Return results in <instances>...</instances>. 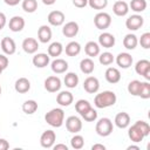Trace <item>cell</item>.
<instances>
[{
    "mask_svg": "<svg viewBox=\"0 0 150 150\" xmlns=\"http://www.w3.org/2000/svg\"><path fill=\"white\" fill-rule=\"evenodd\" d=\"M98 60H100V63H101V64H103V66H109V64H111V63L114 62V55H112L111 53H109V52H104V53H102V54L100 55Z\"/></svg>",
    "mask_w": 150,
    "mask_h": 150,
    "instance_id": "39",
    "label": "cell"
},
{
    "mask_svg": "<svg viewBox=\"0 0 150 150\" xmlns=\"http://www.w3.org/2000/svg\"><path fill=\"white\" fill-rule=\"evenodd\" d=\"M73 100H74V96L70 91H61L60 94H57L56 96V102L62 105V107H68L73 103Z\"/></svg>",
    "mask_w": 150,
    "mask_h": 150,
    "instance_id": "21",
    "label": "cell"
},
{
    "mask_svg": "<svg viewBox=\"0 0 150 150\" xmlns=\"http://www.w3.org/2000/svg\"><path fill=\"white\" fill-rule=\"evenodd\" d=\"M66 128L71 134H77L82 129V122L77 116H69L66 120Z\"/></svg>",
    "mask_w": 150,
    "mask_h": 150,
    "instance_id": "7",
    "label": "cell"
},
{
    "mask_svg": "<svg viewBox=\"0 0 150 150\" xmlns=\"http://www.w3.org/2000/svg\"><path fill=\"white\" fill-rule=\"evenodd\" d=\"M14 88L19 94H25L30 89V82L26 77H20V79H18L15 81Z\"/></svg>",
    "mask_w": 150,
    "mask_h": 150,
    "instance_id": "26",
    "label": "cell"
},
{
    "mask_svg": "<svg viewBox=\"0 0 150 150\" xmlns=\"http://www.w3.org/2000/svg\"><path fill=\"white\" fill-rule=\"evenodd\" d=\"M104 76H105V80H107L109 83H111V84L117 83V82L121 80V73H120V70H118L117 68H115V67H109V68L105 70Z\"/></svg>",
    "mask_w": 150,
    "mask_h": 150,
    "instance_id": "19",
    "label": "cell"
},
{
    "mask_svg": "<svg viewBox=\"0 0 150 150\" xmlns=\"http://www.w3.org/2000/svg\"><path fill=\"white\" fill-rule=\"evenodd\" d=\"M91 150H105V146L103 144H94L91 146Z\"/></svg>",
    "mask_w": 150,
    "mask_h": 150,
    "instance_id": "51",
    "label": "cell"
},
{
    "mask_svg": "<svg viewBox=\"0 0 150 150\" xmlns=\"http://www.w3.org/2000/svg\"><path fill=\"white\" fill-rule=\"evenodd\" d=\"M135 124L139 128V130L142 131V134L144 135V137H148L150 135V125L146 122H144V121H136Z\"/></svg>",
    "mask_w": 150,
    "mask_h": 150,
    "instance_id": "43",
    "label": "cell"
},
{
    "mask_svg": "<svg viewBox=\"0 0 150 150\" xmlns=\"http://www.w3.org/2000/svg\"><path fill=\"white\" fill-rule=\"evenodd\" d=\"M116 63L118 64V67L127 69L132 64V56L129 53H120L116 57Z\"/></svg>",
    "mask_w": 150,
    "mask_h": 150,
    "instance_id": "18",
    "label": "cell"
},
{
    "mask_svg": "<svg viewBox=\"0 0 150 150\" xmlns=\"http://www.w3.org/2000/svg\"><path fill=\"white\" fill-rule=\"evenodd\" d=\"M70 145L73 149L75 150H80L83 148L84 145V138L81 136V135H75L74 137H71L70 139Z\"/></svg>",
    "mask_w": 150,
    "mask_h": 150,
    "instance_id": "38",
    "label": "cell"
},
{
    "mask_svg": "<svg viewBox=\"0 0 150 150\" xmlns=\"http://www.w3.org/2000/svg\"><path fill=\"white\" fill-rule=\"evenodd\" d=\"M22 9L26 13H34L38 9V1L36 0H23Z\"/></svg>",
    "mask_w": 150,
    "mask_h": 150,
    "instance_id": "35",
    "label": "cell"
},
{
    "mask_svg": "<svg viewBox=\"0 0 150 150\" xmlns=\"http://www.w3.org/2000/svg\"><path fill=\"white\" fill-rule=\"evenodd\" d=\"M81 52V46L76 41H71L66 46V54L68 56H76Z\"/></svg>",
    "mask_w": 150,
    "mask_h": 150,
    "instance_id": "31",
    "label": "cell"
},
{
    "mask_svg": "<svg viewBox=\"0 0 150 150\" xmlns=\"http://www.w3.org/2000/svg\"><path fill=\"white\" fill-rule=\"evenodd\" d=\"M139 43H141V46L144 49H149L150 48V33L149 32H146V33H144V34L141 35Z\"/></svg>",
    "mask_w": 150,
    "mask_h": 150,
    "instance_id": "44",
    "label": "cell"
},
{
    "mask_svg": "<svg viewBox=\"0 0 150 150\" xmlns=\"http://www.w3.org/2000/svg\"><path fill=\"white\" fill-rule=\"evenodd\" d=\"M82 116V118L84 120V121H87V122H94L96 118H97V111L94 109V108H89L84 114H82L81 115Z\"/></svg>",
    "mask_w": 150,
    "mask_h": 150,
    "instance_id": "41",
    "label": "cell"
},
{
    "mask_svg": "<svg viewBox=\"0 0 150 150\" xmlns=\"http://www.w3.org/2000/svg\"><path fill=\"white\" fill-rule=\"evenodd\" d=\"M22 49L27 54H34L39 49V43L34 38H26L22 41Z\"/></svg>",
    "mask_w": 150,
    "mask_h": 150,
    "instance_id": "13",
    "label": "cell"
},
{
    "mask_svg": "<svg viewBox=\"0 0 150 150\" xmlns=\"http://www.w3.org/2000/svg\"><path fill=\"white\" fill-rule=\"evenodd\" d=\"M47 20L52 26H61L64 22V14L61 11H53L48 14Z\"/></svg>",
    "mask_w": 150,
    "mask_h": 150,
    "instance_id": "12",
    "label": "cell"
},
{
    "mask_svg": "<svg viewBox=\"0 0 150 150\" xmlns=\"http://www.w3.org/2000/svg\"><path fill=\"white\" fill-rule=\"evenodd\" d=\"M63 120H64V111L61 108H54L45 115V121L50 127L54 128H60L63 124Z\"/></svg>",
    "mask_w": 150,
    "mask_h": 150,
    "instance_id": "2",
    "label": "cell"
},
{
    "mask_svg": "<svg viewBox=\"0 0 150 150\" xmlns=\"http://www.w3.org/2000/svg\"><path fill=\"white\" fill-rule=\"evenodd\" d=\"M73 5L79 8H83L88 5V0H73Z\"/></svg>",
    "mask_w": 150,
    "mask_h": 150,
    "instance_id": "46",
    "label": "cell"
},
{
    "mask_svg": "<svg viewBox=\"0 0 150 150\" xmlns=\"http://www.w3.org/2000/svg\"><path fill=\"white\" fill-rule=\"evenodd\" d=\"M6 22H7V20H6V15H5L2 12H0V30L6 26Z\"/></svg>",
    "mask_w": 150,
    "mask_h": 150,
    "instance_id": "48",
    "label": "cell"
},
{
    "mask_svg": "<svg viewBox=\"0 0 150 150\" xmlns=\"http://www.w3.org/2000/svg\"><path fill=\"white\" fill-rule=\"evenodd\" d=\"M90 107H91V105H90L89 101H87V100H79V101L75 103V109H76V111H77L80 115L84 114Z\"/></svg>",
    "mask_w": 150,
    "mask_h": 150,
    "instance_id": "37",
    "label": "cell"
},
{
    "mask_svg": "<svg viewBox=\"0 0 150 150\" xmlns=\"http://www.w3.org/2000/svg\"><path fill=\"white\" fill-rule=\"evenodd\" d=\"M49 55L45 54V53H39L36 55H34L33 57V64L36 68H45L49 64Z\"/></svg>",
    "mask_w": 150,
    "mask_h": 150,
    "instance_id": "23",
    "label": "cell"
},
{
    "mask_svg": "<svg viewBox=\"0 0 150 150\" xmlns=\"http://www.w3.org/2000/svg\"><path fill=\"white\" fill-rule=\"evenodd\" d=\"M0 95H1V87H0Z\"/></svg>",
    "mask_w": 150,
    "mask_h": 150,
    "instance_id": "55",
    "label": "cell"
},
{
    "mask_svg": "<svg viewBox=\"0 0 150 150\" xmlns=\"http://www.w3.org/2000/svg\"><path fill=\"white\" fill-rule=\"evenodd\" d=\"M64 84H66V87H68V88H76V86L79 84V76H77V74H75V73H67L66 75H64Z\"/></svg>",
    "mask_w": 150,
    "mask_h": 150,
    "instance_id": "29",
    "label": "cell"
},
{
    "mask_svg": "<svg viewBox=\"0 0 150 150\" xmlns=\"http://www.w3.org/2000/svg\"><path fill=\"white\" fill-rule=\"evenodd\" d=\"M38 39L42 43H47L52 39V29L47 25H42L38 30Z\"/></svg>",
    "mask_w": 150,
    "mask_h": 150,
    "instance_id": "17",
    "label": "cell"
},
{
    "mask_svg": "<svg viewBox=\"0 0 150 150\" xmlns=\"http://www.w3.org/2000/svg\"><path fill=\"white\" fill-rule=\"evenodd\" d=\"M112 12H114V14L117 15V16H124V15H127L128 12H129V6H128V4H127L125 1H123V0L116 1V2L114 4V6H112Z\"/></svg>",
    "mask_w": 150,
    "mask_h": 150,
    "instance_id": "22",
    "label": "cell"
},
{
    "mask_svg": "<svg viewBox=\"0 0 150 150\" xmlns=\"http://www.w3.org/2000/svg\"><path fill=\"white\" fill-rule=\"evenodd\" d=\"M55 139H56L55 131L46 130V131H43V134L40 137V144H41L42 148L49 149V148H53V145L55 143Z\"/></svg>",
    "mask_w": 150,
    "mask_h": 150,
    "instance_id": "6",
    "label": "cell"
},
{
    "mask_svg": "<svg viewBox=\"0 0 150 150\" xmlns=\"http://www.w3.org/2000/svg\"><path fill=\"white\" fill-rule=\"evenodd\" d=\"M128 136H129V138H130L132 142H135V143L142 142L143 138H144V135L142 134V131L139 130V128H138L135 123L129 128V130H128Z\"/></svg>",
    "mask_w": 150,
    "mask_h": 150,
    "instance_id": "25",
    "label": "cell"
},
{
    "mask_svg": "<svg viewBox=\"0 0 150 150\" xmlns=\"http://www.w3.org/2000/svg\"><path fill=\"white\" fill-rule=\"evenodd\" d=\"M88 5L93 9H103L108 5V0H88Z\"/></svg>",
    "mask_w": 150,
    "mask_h": 150,
    "instance_id": "42",
    "label": "cell"
},
{
    "mask_svg": "<svg viewBox=\"0 0 150 150\" xmlns=\"http://www.w3.org/2000/svg\"><path fill=\"white\" fill-rule=\"evenodd\" d=\"M112 129H114V125H112V122L110 118L108 117H102L98 120V122L96 123V127H95V130L97 132V135L102 136V137H107L109 136L111 132H112Z\"/></svg>",
    "mask_w": 150,
    "mask_h": 150,
    "instance_id": "3",
    "label": "cell"
},
{
    "mask_svg": "<svg viewBox=\"0 0 150 150\" xmlns=\"http://www.w3.org/2000/svg\"><path fill=\"white\" fill-rule=\"evenodd\" d=\"M63 52V47L60 42H53L49 45L48 47V55L53 56V57H57L61 55V53Z\"/></svg>",
    "mask_w": 150,
    "mask_h": 150,
    "instance_id": "33",
    "label": "cell"
},
{
    "mask_svg": "<svg viewBox=\"0 0 150 150\" xmlns=\"http://www.w3.org/2000/svg\"><path fill=\"white\" fill-rule=\"evenodd\" d=\"M1 73H2V68L0 67V74H1Z\"/></svg>",
    "mask_w": 150,
    "mask_h": 150,
    "instance_id": "54",
    "label": "cell"
},
{
    "mask_svg": "<svg viewBox=\"0 0 150 150\" xmlns=\"http://www.w3.org/2000/svg\"><path fill=\"white\" fill-rule=\"evenodd\" d=\"M128 150H139V146H137V145H129Z\"/></svg>",
    "mask_w": 150,
    "mask_h": 150,
    "instance_id": "53",
    "label": "cell"
},
{
    "mask_svg": "<svg viewBox=\"0 0 150 150\" xmlns=\"http://www.w3.org/2000/svg\"><path fill=\"white\" fill-rule=\"evenodd\" d=\"M9 148V143L5 138H0V150H7Z\"/></svg>",
    "mask_w": 150,
    "mask_h": 150,
    "instance_id": "47",
    "label": "cell"
},
{
    "mask_svg": "<svg viewBox=\"0 0 150 150\" xmlns=\"http://www.w3.org/2000/svg\"><path fill=\"white\" fill-rule=\"evenodd\" d=\"M116 101H117V97H116V94L114 91L104 90V91H102L95 96L94 104L96 105V108L103 109V108H108V107L114 105L116 103Z\"/></svg>",
    "mask_w": 150,
    "mask_h": 150,
    "instance_id": "1",
    "label": "cell"
},
{
    "mask_svg": "<svg viewBox=\"0 0 150 150\" xmlns=\"http://www.w3.org/2000/svg\"><path fill=\"white\" fill-rule=\"evenodd\" d=\"M5 1V4H7L8 6H16L19 2H20V0H4Z\"/></svg>",
    "mask_w": 150,
    "mask_h": 150,
    "instance_id": "50",
    "label": "cell"
},
{
    "mask_svg": "<svg viewBox=\"0 0 150 150\" xmlns=\"http://www.w3.org/2000/svg\"><path fill=\"white\" fill-rule=\"evenodd\" d=\"M54 150H68V146L66 144H55L53 145Z\"/></svg>",
    "mask_w": 150,
    "mask_h": 150,
    "instance_id": "49",
    "label": "cell"
},
{
    "mask_svg": "<svg viewBox=\"0 0 150 150\" xmlns=\"http://www.w3.org/2000/svg\"><path fill=\"white\" fill-rule=\"evenodd\" d=\"M8 27L12 32H21L25 27V19L22 16H19V15H15L13 16L11 20H9V23H8Z\"/></svg>",
    "mask_w": 150,
    "mask_h": 150,
    "instance_id": "16",
    "label": "cell"
},
{
    "mask_svg": "<svg viewBox=\"0 0 150 150\" xmlns=\"http://www.w3.org/2000/svg\"><path fill=\"white\" fill-rule=\"evenodd\" d=\"M42 2L47 6H50V5H54L56 2V0H42Z\"/></svg>",
    "mask_w": 150,
    "mask_h": 150,
    "instance_id": "52",
    "label": "cell"
},
{
    "mask_svg": "<svg viewBox=\"0 0 150 150\" xmlns=\"http://www.w3.org/2000/svg\"><path fill=\"white\" fill-rule=\"evenodd\" d=\"M52 70L55 73V74H62V73H66L67 69H68V63L67 61H64L63 59H55L52 64Z\"/></svg>",
    "mask_w": 150,
    "mask_h": 150,
    "instance_id": "24",
    "label": "cell"
},
{
    "mask_svg": "<svg viewBox=\"0 0 150 150\" xmlns=\"http://www.w3.org/2000/svg\"><path fill=\"white\" fill-rule=\"evenodd\" d=\"M143 23H144V19H143V16H141L138 14L129 16L125 21V26L129 30H137L143 26Z\"/></svg>",
    "mask_w": 150,
    "mask_h": 150,
    "instance_id": "8",
    "label": "cell"
},
{
    "mask_svg": "<svg viewBox=\"0 0 150 150\" xmlns=\"http://www.w3.org/2000/svg\"><path fill=\"white\" fill-rule=\"evenodd\" d=\"M94 23L97 29H107L111 25V16L105 12H100L95 15Z\"/></svg>",
    "mask_w": 150,
    "mask_h": 150,
    "instance_id": "4",
    "label": "cell"
},
{
    "mask_svg": "<svg viewBox=\"0 0 150 150\" xmlns=\"http://www.w3.org/2000/svg\"><path fill=\"white\" fill-rule=\"evenodd\" d=\"M8 62H9L8 61V57L5 56V55H2V54H0V67L2 68V70L8 67Z\"/></svg>",
    "mask_w": 150,
    "mask_h": 150,
    "instance_id": "45",
    "label": "cell"
},
{
    "mask_svg": "<svg viewBox=\"0 0 150 150\" xmlns=\"http://www.w3.org/2000/svg\"><path fill=\"white\" fill-rule=\"evenodd\" d=\"M135 70L138 75H142L145 80H150V61L149 60H139L135 66Z\"/></svg>",
    "mask_w": 150,
    "mask_h": 150,
    "instance_id": "5",
    "label": "cell"
},
{
    "mask_svg": "<svg viewBox=\"0 0 150 150\" xmlns=\"http://www.w3.org/2000/svg\"><path fill=\"white\" fill-rule=\"evenodd\" d=\"M80 69H81V71L83 74L89 75V74H91L94 71L95 63H94V61L90 57H86V59L81 60V62H80Z\"/></svg>",
    "mask_w": 150,
    "mask_h": 150,
    "instance_id": "27",
    "label": "cell"
},
{
    "mask_svg": "<svg viewBox=\"0 0 150 150\" xmlns=\"http://www.w3.org/2000/svg\"><path fill=\"white\" fill-rule=\"evenodd\" d=\"M148 4L146 0H131L130 1V8L131 11L136 12V13H141L143 11H145Z\"/></svg>",
    "mask_w": 150,
    "mask_h": 150,
    "instance_id": "34",
    "label": "cell"
},
{
    "mask_svg": "<svg viewBox=\"0 0 150 150\" xmlns=\"http://www.w3.org/2000/svg\"><path fill=\"white\" fill-rule=\"evenodd\" d=\"M61 88V80L57 76H48L45 80V89L49 93H56Z\"/></svg>",
    "mask_w": 150,
    "mask_h": 150,
    "instance_id": "9",
    "label": "cell"
},
{
    "mask_svg": "<svg viewBox=\"0 0 150 150\" xmlns=\"http://www.w3.org/2000/svg\"><path fill=\"white\" fill-rule=\"evenodd\" d=\"M115 124L120 129H125L127 127H129V124H130V116H129V114L125 112V111L118 112L115 116Z\"/></svg>",
    "mask_w": 150,
    "mask_h": 150,
    "instance_id": "15",
    "label": "cell"
},
{
    "mask_svg": "<svg viewBox=\"0 0 150 150\" xmlns=\"http://www.w3.org/2000/svg\"><path fill=\"white\" fill-rule=\"evenodd\" d=\"M1 49H2V52L5 54L12 55L16 50V45H15V42H14V40L12 38L6 36V38H4L1 40Z\"/></svg>",
    "mask_w": 150,
    "mask_h": 150,
    "instance_id": "11",
    "label": "cell"
},
{
    "mask_svg": "<svg viewBox=\"0 0 150 150\" xmlns=\"http://www.w3.org/2000/svg\"><path fill=\"white\" fill-rule=\"evenodd\" d=\"M83 88L89 94H95L100 89V82L95 76H88L83 82Z\"/></svg>",
    "mask_w": 150,
    "mask_h": 150,
    "instance_id": "10",
    "label": "cell"
},
{
    "mask_svg": "<svg viewBox=\"0 0 150 150\" xmlns=\"http://www.w3.org/2000/svg\"><path fill=\"white\" fill-rule=\"evenodd\" d=\"M79 33V25L75 21H69L67 22L63 28H62V34L66 38H74Z\"/></svg>",
    "mask_w": 150,
    "mask_h": 150,
    "instance_id": "14",
    "label": "cell"
},
{
    "mask_svg": "<svg viewBox=\"0 0 150 150\" xmlns=\"http://www.w3.org/2000/svg\"><path fill=\"white\" fill-rule=\"evenodd\" d=\"M84 52L89 57H95L100 54V46L95 41H89L84 46Z\"/></svg>",
    "mask_w": 150,
    "mask_h": 150,
    "instance_id": "28",
    "label": "cell"
},
{
    "mask_svg": "<svg viewBox=\"0 0 150 150\" xmlns=\"http://www.w3.org/2000/svg\"><path fill=\"white\" fill-rule=\"evenodd\" d=\"M38 110V103L34 100H27L22 104V111L27 115H32Z\"/></svg>",
    "mask_w": 150,
    "mask_h": 150,
    "instance_id": "32",
    "label": "cell"
},
{
    "mask_svg": "<svg viewBox=\"0 0 150 150\" xmlns=\"http://www.w3.org/2000/svg\"><path fill=\"white\" fill-rule=\"evenodd\" d=\"M139 97L146 100V98H150V83L149 82H142L141 84V89H139V94H138Z\"/></svg>",
    "mask_w": 150,
    "mask_h": 150,
    "instance_id": "40",
    "label": "cell"
},
{
    "mask_svg": "<svg viewBox=\"0 0 150 150\" xmlns=\"http://www.w3.org/2000/svg\"><path fill=\"white\" fill-rule=\"evenodd\" d=\"M141 84H142L141 81H138V80H132V81L128 84V91H129V94H131L132 96H138L139 89H141Z\"/></svg>",
    "mask_w": 150,
    "mask_h": 150,
    "instance_id": "36",
    "label": "cell"
},
{
    "mask_svg": "<svg viewBox=\"0 0 150 150\" xmlns=\"http://www.w3.org/2000/svg\"><path fill=\"white\" fill-rule=\"evenodd\" d=\"M98 43H100V46H102L104 48H111L115 45V36L108 32L102 33L98 36Z\"/></svg>",
    "mask_w": 150,
    "mask_h": 150,
    "instance_id": "20",
    "label": "cell"
},
{
    "mask_svg": "<svg viewBox=\"0 0 150 150\" xmlns=\"http://www.w3.org/2000/svg\"><path fill=\"white\" fill-rule=\"evenodd\" d=\"M138 43V40H137V36L135 34H127L123 39V46L127 48V49H135L136 46Z\"/></svg>",
    "mask_w": 150,
    "mask_h": 150,
    "instance_id": "30",
    "label": "cell"
}]
</instances>
